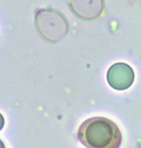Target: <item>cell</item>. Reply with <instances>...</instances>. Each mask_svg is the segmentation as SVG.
I'll list each match as a JSON object with an SVG mask.
<instances>
[{
	"label": "cell",
	"instance_id": "3",
	"mask_svg": "<svg viewBox=\"0 0 141 148\" xmlns=\"http://www.w3.org/2000/svg\"><path fill=\"white\" fill-rule=\"evenodd\" d=\"M107 80L112 88L123 91L129 88L134 81V72L126 63H116L109 68Z\"/></svg>",
	"mask_w": 141,
	"mask_h": 148
},
{
	"label": "cell",
	"instance_id": "2",
	"mask_svg": "<svg viewBox=\"0 0 141 148\" xmlns=\"http://www.w3.org/2000/svg\"><path fill=\"white\" fill-rule=\"evenodd\" d=\"M35 25L40 37L52 44L65 37L69 30V23L65 16L61 12L49 7L37 11Z\"/></svg>",
	"mask_w": 141,
	"mask_h": 148
},
{
	"label": "cell",
	"instance_id": "5",
	"mask_svg": "<svg viewBox=\"0 0 141 148\" xmlns=\"http://www.w3.org/2000/svg\"><path fill=\"white\" fill-rule=\"evenodd\" d=\"M3 126H4V118H3V116L0 114V130L3 128Z\"/></svg>",
	"mask_w": 141,
	"mask_h": 148
},
{
	"label": "cell",
	"instance_id": "6",
	"mask_svg": "<svg viewBox=\"0 0 141 148\" xmlns=\"http://www.w3.org/2000/svg\"><path fill=\"white\" fill-rule=\"evenodd\" d=\"M0 148H5V145H4V143L1 139H0Z\"/></svg>",
	"mask_w": 141,
	"mask_h": 148
},
{
	"label": "cell",
	"instance_id": "4",
	"mask_svg": "<svg viewBox=\"0 0 141 148\" xmlns=\"http://www.w3.org/2000/svg\"><path fill=\"white\" fill-rule=\"evenodd\" d=\"M69 7L75 16L82 20H95L103 14L104 0H69Z\"/></svg>",
	"mask_w": 141,
	"mask_h": 148
},
{
	"label": "cell",
	"instance_id": "1",
	"mask_svg": "<svg viewBox=\"0 0 141 148\" xmlns=\"http://www.w3.org/2000/svg\"><path fill=\"white\" fill-rule=\"evenodd\" d=\"M77 139L86 148H119L123 133L114 121L104 116H94L79 126Z\"/></svg>",
	"mask_w": 141,
	"mask_h": 148
}]
</instances>
